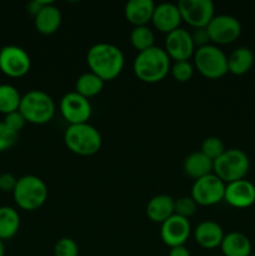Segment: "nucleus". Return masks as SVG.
Listing matches in <instances>:
<instances>
[{
	"mask_svg": "<svg viewBox=\"0 0 255 256\" xmlns=\"http://www.w3.org/2000/svg\"><path fill=\"white\" fill-rule=\"evenodd\" d=\"M19 112L25 118L26 122L42 125L54 118L55 102L48 92L34 89L22 95Z\"/></svg>",
	"mask_w": 255,
	"mask_h": 256,
	"instance_id": "nucleus-4",
	"label": "nucleus"
},
{
	"mask_svg": "<svg viewBox=\"0 0 255 256\" xmlns=\"http://www.w3.org/2000/svg\"><path fill=\"white\" fill-rule=\"evenodd\" d=\"M16 140L18 132L9 129L4 124V122H0V152H5V150L10 149L16 142Z\"/></svg>",
	"mask_w": 255,
	"mask_h": 256,
	"instance_id": "nucleus-32",
	"label": "nucleus"
},
{
	"mask_svg": "<svg viewBox=\"0 0 255 256\" xmlns=\"http://www.w3.org/2000/svg\"><path fill=\"white\" fill-rule=\"evenodd\" d=\"M154 32L148 25L145 26H135L130 32V42L138 52H144L154 46Z\"/></svg>",
	"mask_w": 255,
	"mask_h": 256,
	"instance_id": "nucleus-27",
	"label": "nucleus"
},
{
	"mask_svg": "<svg viewBox=\"0 0 255 256\" xmlns=\"http://www.w3.org/2000/svg\"><path fill=\"white\" fill-rule=\"evenodd\" d=\"M176 5L182 22L194 29L206 28L215 16V6L212 0H180Z\"/></svg>",
	"mask_w": 255,
	"mask_h": 256,
	"instance_id": "nucleus-9",
	"label": "nucleus"
},
{
	"mask_svg": "<svg viewBox=\"0 0 255 256\" xmlns=\"http://www.w3.org/2000/svg\"><path fill=\"white\" fill-rule=\"evenodd\" d=\"M175 200L169 195H156L152 198L146 205V215L152 222L162 224L174 215Z\"/></svg>",
	"mask_w": 255,
	"mask_h": 256,
	"instance_id": "nucleus-20",
	"label": "nucleus"
},
{
	"mask_svg": "<svg viewBox=\"0 0 255 256\" xmlns=\"http://www.w3.org/2000/svg\"><path fill=\"white\" fill-rule=\"evenodd\" d=\"M4 124L6 125L9 129H12V132H19L20 130L25 126V124H26V120H25V118L22 116V112H20L19 110H16V112H9V114L5 115Z\"/></svg>",
	"mask_w": 255,
	"mask_h": 256,
	"instance_id": "nucleus-33",
	"label": "nucleus"
},
{
	"mask_svg": "<svg viewBox=\"0 0 255 256\" xmlns=\"http://www.w3.org/2000/svg\"><path fill=\"white\" fill-rule=\"evenodd\" d=\"M12 195L20 209L34 212L42 208L48 200V186L39 176L24 175L18 179Z\"/></svg>",
	"mask_w": 255,
	"mask_h": 256,
	"instance_id": "nucleus-5",
	"label": "nucleus"
},
{
	"mask_svg": "<svg viewBox=\"0 0 255 256\" xmlns=\"http://www.w3.org/2000/svg\"><path fill=\"white\" fill-rule=\"evenodd\" d=\"M86 62L90 72L104 82L114 80L124 69L125 59L122 49L109 42L92 45L86 54Z\"/></svg>",
	"mask_w": 255,
	"mask_h": 256,
	"instance_id": "nucleus-1",
	"label": "nucleus"
},
{
	"mask_svg": "<svg viewBox=\"0 0 255 256\" xmlns=\"http://www.w3.org/2000/svg\"><path fill=\"white\" fill-rule=\"evenodd\" d=\"M182 22V15H180L179 8L176 4L162 2V4L155 6L152 22L158 32L168 35L169 32L179 29Z\"/></svg>",
	"mask_w": 255,
	"mask_h": 256,
	"instance_id": "nucleus-16",
	"label": "nucleus"
},
{
	"mask_svg": "<svg viewBox=\"0 0 255 256\" xmlns=\"http://www.w3.org/2000/svg\"><path fill=\"white\" fill-rule=\"evenodd\" d=\"M190 34H192V39L194 42L195 48L198 46V49L202 46H206V45H209L212 42H210V36L206 28H198V29H194V32H190Z\"/></svg>",
	"mask_w": 255,
	"mask_h": 256,
	"instance_id": "nucleus-34",
	"label": "nucleus"
},
{
	"mask_svg": "<svg viewBox=\"0 0 255 256\" xmlns=\"http://www.w3.org/2000/svg\"><path fill=\"white\" fill-rule=\"evenodd\" d=\"M224 200L232 208L245 209L255 202V185L249 180H238L226 184Z\"/></svg>",
	"mask_w": 255,
	"mask_h": 256,
	"instance_id": "nucleus-15",
	"label": "nucleus"
},
{
	"mask_svg": "<svg viewBox=\"0 0 255 256\" xmlns=\"http://www.w3.org/2000/svg\"><path fill=\"white\" fill-rule=\"evenodd\" d=\"M29 54L18 45H5L0 49V70L10 78H22L29 72Z\"/></svg>",
	"mask_w": 255,
	"mask_h": 256,
	"instance_id": "nucleus-10",
	"label": "nucleus"
},
{
	"mask_svg": "<svg viewBox=\"0 0 255 256\" xmlns=\"http://www.w3.org/2000/svg\"><path fill=\"white\" fill-rule=\"evenodd\" d=\"M212 168H214V162L205 156L202 152H192L184 160L185 174L195 180L212 174Z\"/></svg>",
	"mask_w": 255,
	"mask_h": 256,
	"instance_id": "nucleus-22",
	"label": "nucleus"
},
{
	"mask_svg": "<svg viewBox=\"0 0 255 256\" xmlns=\"http://www.w3.org/2000/svg\"><path fill=\"white\" fill-rule=\"evenodd\" d=\"M22 95L15 86L10 84H0V112H9L19 110Z\"/></svg>",
	"mask_w": 255,
	"mask_h": 256,
	"instance_id": "nucleus-26",
	"label": "nucleus"
},
{
	"mask_svg": "<svg viewBox=\"0 0 255 256\" xmlns=\"http://www.w3.org/2000/svg\"><path fill=\"white\" fill-rule=\"evenodd\" d=\"M225 145L219 138L216 136H209L202 142V149L200 152L205 155L206 158H209L210 160L215 162L218 158L222 156L225 152Z\"/></svg>",
	"mask_w": 255,
	"mask_h": 256,
	"instance_id": "nucleus-28",
	"label": "nucleus"
},
{
	"mask_svg": "<svg viewBox=\"0 0 255 256\" xmlns=\"http://www.w3.org/2000/svg\"><path fill=\"white\" fill-rule=\"evenodd\" d=\"M225 186L226 184L212 172V174L195 180L190 196L198 205L212 206L224 200Z\"/></svg>",
	"mask_w": 255,
	"mask_h": 256,
	"instance_id": "nucleus-8",
	"label": "nucleus"
},
{
	"mask_svg": "<svg viewBox=\"0 0 255 256\" xmlns=\"http://www.w3.org/2000/svg\"><path fill=\"white\" fill-rule=\"evenodd\" d=\"M34 24L40 34H55L62 24V12H60L59 8L55 6L52 2H48L34 18Z\"/></svg>",
	"mask_w": 255,
	"mask_h": 256,
	"instance_id": "nucleus-19",
	"label": "nucleus"
},
{
	"mask_svg": "<svg viewBox=\"0 0 255 256\" xmlns=\"http://www.w3.org/2000/svg\"><path fill=\"white\" fill-rule=\"evenodd\" d=\"M210 42L214 45H228L238 40L242 34V24L232 15H215L206 26Z\"/></svg>",
	"mask_w": 255,
	"mask_h": 256,
	"instance_id": "nucleus-11",
	"label": "nucleus"
},
{
	"mask_svg": "<svg viewBox=\"0 0 255 256\" xmlns=\"http://www.w3.org/2000/svg\"><path fill=\"white\" fill-rule=\"evenodd\" d=\"M54 256H79V246L75 240L62 238L54 246Z\"/></svg>",
	"mask_w": 255,
	"mask_h": 256,
	"instance_id": "nucleus-31",
	"label": "nucleus"
},
{
	"mask_svg": "<svg viewBox=\"0 0 255 256\" xmlns=\"http://www.w3.org/2000/svg\"><path fill=\"white\" fill-rule=\"evenodd\" d=\"M249 168L250 160L246 152L240 149H228L214 162L212 172L225 184H229L244 179Z\"/></svg>",
	"mask_w": 255,
	"mask_h": 256,
	"instance_id": "nucleus-6",
	"label": "nucleus"
},
{
	"mask_svg": "<svg viewBox=\"0 0 255 256\" xmlns=\"http://www.w3.org/2000/svg\"><path fill=\"white\" fill-rule=\"evenodd\" d=\"M172 78L179 82H189L194 74V68L189 62H175L170 68Z\"/></svg>",
	"mask_w": 255,
	"mask_h": 256,
	"instance_id": "nucleus-30",
	"label": "nucleus"
},
{
	"mask_svg": "<svg viewBox=\"0 0 255 256\" xmlns=\"http://www.w3.org/2000/svg\"><path fill=\"white\" fill-rule=\"evenodd\" d=\"M194 64L198 72L208 79H220L228 74V56L219 46L209 44L194 52Z\"/></svg>",
	"mask_w": 255,
	"mask_h": 256,
	"instance_id": "nucleus-7",
	"label": "nucleus"
},
{
	"mask_svg": "<svg viewBox=\"0 0 255 256\" xmlns=\"http://www.w3.org/2000/svg\"><path fill=\"white\" fill-rule=\"evenodd\" d=\"M254 52L246 46H239L228 56V72L234 75H244L254 65Z\"/></svg>",
	"mask_w": 255,
	"mask_h": 256,
	"instance_id": "nucleus-23",
	"label": "nucleus"
},
{
	"mask_svg": "<svg viewBox=\"0 0 255 256\" xmlns=\"http://www.w3.org/2000/svg\"><path fill=\"white\" fill-rule=\"evenodd\" d=\"M168 256H192V255H190L189 250H188L185 246H178V248H172V249H170L169 255Z\"/></svg>",
	"mask_w": 255,
	"mask_h": 256,
	"instance_id": "nucleus-37",
	"label": "nucleus"
},
{
	"mask_svg": "<svg viewBox=\"0 0 255 256\" xmlns=\"http://www.w3.org/2000/svg\"><path fill=\"white\" fill-rule=\"evenodd\" d=\"M18 179L10 172L0 174V190L2 192H14Z\"/></svg>",
	"mask_w": 255,
	"mask_h": 256,
	"instance_id": "nucleus-35",
	"label": "nucleus"
},
{
	"mask_svg": "<svg viewBox=\"0 0 255 256\" xmlns=\"http://www.w3.org/2000/svg\"><path fill=\"white\" fill-rule=\"evenodd\" d=\"M170 58L166 52L159 46L138 52L132 62L135 76L146 84H155L164 80L170 72Z\"/></svg>",
	"mask_w": 255,
	"mask_h": 256,
	"instance_id": "nucleus-2",
	"label": "nucleus"
},
{
	"mask_svg": "<svg viewBox=\"0 0 255 256\" xmlns=\"http://www.w3.org/2000/svg\"><path fill=\"white\" fill-rule=\"evenodd\" d=\"M155 6L156 5L152 0H130L125 5V18L134 28L145 26L152 22Z\"/></svg>",
	"mask_w": 255,
	"mask_h": 256,
	"instance_id": "nucleus-18",
	"label": "nucleus"
},
{
	"mask_svg": "<svg viewBox=\"0 0 255 256\" xmlns=\"http://www.w3.org/2000/svg\"><path fill=\"white\" fill-rule=\"evenodd\" d=\"M64 142L74 154L80 156H92L100 150L102 139L96 128L89 122H84L69 125L64 132Z\"/></svg>",
	"mask_w": 255,
	"mask_h": 256,
	"instance_id": "nucleus-3",
	"label": "nucleus"
},
{
	"mask_svg": "<svg viewBox=\"0 0 255 256\" xmlns=\"http://www.w3.org/2000/svg\"><path fill=\"white\" fill-rule=\"evenodd\" d=\"M20 228V215L14 208L0 206V239H12Z\"/></svg>",
	"mask_w": 255,
	"mask_h": 256,
	"instance_id": "nucleus-24",
	"label": "nucleus"
},
{
	"mask_svg": "<svg viewBox=\"0 0 255 256\" xmlns=\"http://www.w3.org/2000/svg\"><path fill=\"white\" fill-rule=\"evenodd\" d=\"M60 112L70 125L84 124L92 116V104L89 99L76 92L65 94L60 100Z\"/></svg>",
	"mask_w": 255,
	"mask_h": 256,
	"instance_id": "nucleus-12",
	"label": "nucleus"
},
{
	"mask_svg": "<svg viewBox=\"0 0 255 256\" xmlns=\"http://www.w3.org/2000/svg\"><path fill=\"white\" fill-rule=\"evenodd\" d=\"M252 256H255V255H252Z\"/></svg>",
	"mask_w": 255,
	"mask_h": 256,
	"instance_id": "nucleus-39",
	"label": "nucleus"
},
{
	"mask_svg": "<svg viewBox=\"0 0 255 256\" xmlns=\"http://www.w3.org/2000/svg\"><path fill=\"white\" fill-rule=\"evenodd\" d=\"M196 208L198 204L194 202L192 196H182L178 200H175L174 214L185 218V219H189L190 216L195 214Z\"/></svg>",
	"mask_w": 255,
	"mask_h": 256,
	"instance_id": "nucleus-29",
	"label": "nucleus"
},
{
	"mask_svg": "<svg viewBox=\"0 0 255 256\" xmlns=\"http://www.w3.org/2000/svg\"><path fill=\"white\" fill-rule=\"evenodd\" d=\"M220 249L222 256H252V242L242 232H232L224 235Z\"/></svg>",
	"mask_w": 255,
	"mask_h": 256,
	"instance_id": "nucleus-21",
	"label": "nucleus"
},
{
	"mask_svg": "<svg viewBox=\"0 0 255 256\" xmlns=\"http://www.w3.org/2000/svg\"><path fill=\"white\" fill-rule=\"evenodd\" d=\"M164 50L168 56L175 62H188L195 52L192 34L182 28L169 32L165 38Z\"/></svg>",
	"mask_w": 255,
	"mask_h": 256,
	"instance_id": "nucleus-13",
	"label": "nucleus"
},
{
	"mask_svg": "<svg viewBox=\"0 0 255 256\" xmlns=\"http://www.w3.org/2000/svg\"><path fill=\"white\" fill-rule=\"evenodd\" d=\"M194 238L198 245L204 249H215L222 244L224 239V232L218 222L212 220H205L195 228Z\"/></svg>",
	"mask_w": 255,
	"mask_h": 256,
	"instance_id": "nucleus-17",
	"label": "nucleus"
},
{
	"mask_svg": "<svg viewBox=\"0 0 255 256\" xmlns=\"http://www.w3.org/2000/svg\"><path fill=\"white\" fill-rule=\"evenodd\" d=\"M4 254H5V245H4V242L0 239V256H4Z\"/></svg>",
	"mask_w": 255,
	"mask_h": 256,
	"instance_id": "nucleus-38",
	"label": "nucleus"
},
{
	"mask_svg": "<svg viewBox=\"0 0 255 256\" xmlns=\"http://www.w3.org/2000/svg\"><path fill=\"white\" fill-rule=\"evenodd\" d=\"M48 2H42V0H32V2H28L26 5V9L28 12H29L30 15H32V16H36L38 12H40V10L42 9V8L45 6V5L48 4Z\"/></svg>",
	"mask_w": 255,
	"mask_h": 256,
	"instance_id": "nucleus-36",
	"label": "nucleus"
},
{
	"mask_svg": "<svg viewBox=\"0 0 255 256\" xmlns=\"http://www.w3.org/2000/svg\"><path fill=\"white\" fill-rule=\"evenodd\" d=\"M104 82V80L100 79L94 72H84L78 78L76 82H75V92L82 96L90 99V98L96 96L102 92Z\"/></svg>",
	"mask_w": 255,
	"mask_h": 256,
	"instance_id": "nucleus-25",
	"label": "nucleus"
},
{
	"mask_svg": "<svg viewBox=\"0 0 255 256\" xmlns=\"http://www.w3.org/2000/svg\"><path fill=\"white\" fill-rule=\"evenodd\" d=\"M192 232L189 220L179 215H172L166 222H164L160 228V236L162 242L172 249V248L184 246Z\"/></svg>",
	"mask_w": 255,
	"mask_h": 256,
	"instance_id": "nucleus-14",
	"label": "nucleus"
}]
</instances>
